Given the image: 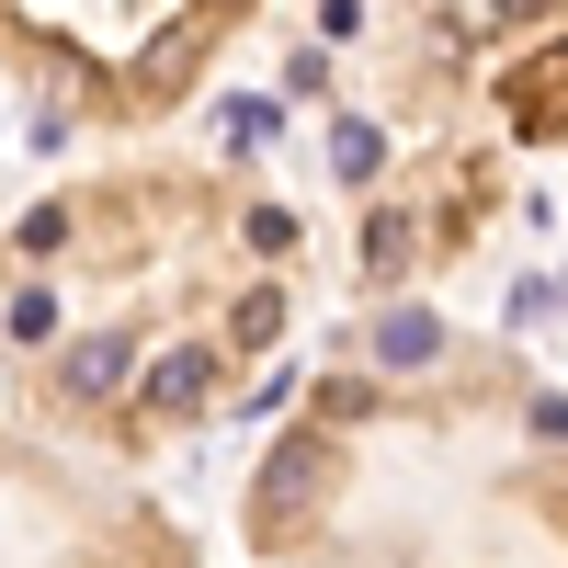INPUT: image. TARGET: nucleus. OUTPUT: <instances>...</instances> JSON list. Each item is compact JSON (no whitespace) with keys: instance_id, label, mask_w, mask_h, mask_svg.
Instances as JSON below:
<instances>
[{"instance_id":"1","label":"nucleus","mask_w":568,"mask_h":568,"mask_svg":"<svg viewBox=\"0 0 568 568\" xmlns=\"http://www.w3.org/2000/svg\"><path fill=\"white\" fill-rule=\"evenodd\" d=\"M251 0H0V58H45L103 103H182Z\"/></svg>"}]
</instances>
